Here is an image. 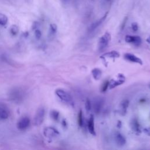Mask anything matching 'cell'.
I'll list each match as a JSON object with an SVG mask.
<instances>
[{"label": "cell", "instance_id": "10", "mask_svg": "<svg viewBox=\"0 0 150 150\" xmlns=\"http://www.w3.org/2000/svg\"><path fill=\"white\" fill-rule=\"evenodd\" d=\"M103 105V101L100 98L96 99L93 102V110L96 113L100 112Z\"/></svg>", "mask_w": 150, "mask_h": 150}, {"label": "cell", "instance_id": "17", "mask_svg": "<svg viewBox=\"0 0 150 150\" xmlns=\"http://www.w3.org/2000/svg\"><path fill=\"white\" fill-rule=\"evenodd\" d=\"M91 74H92L93 77L95 80H98L101 78V75H102V72H101V70L100 69L95 68L91 71Z\"/></svg>", "mask_w": 150, "mask_h": 150}, {"label": "cell", "instance_id": "12", "mask_svg": "<svg viewBox=\"0 0 150 150\" xmlns=\"http://www.w3.org/2000/svg\"><path fill=\"white\" fill-rule=\"evenodd\" d=\"M87 127L89 131V133L91 135L95 136L96 131L95 128V120H94V117L93 115H91L87 123Z\"/></svg>", "mask_w": 150, "mask_h": 150}, {"label": "cell", "instance_id": "16", "mask_svg": "<svg viewBox=\"0 0 150 150\" xmlns=\"http://www.w3.org/2000/svg\"><path fill=\"white\" fill-rule=\"evenodd\" d=\"M120 56L119 53L117 51H111L101 56V58H118Z\"/></svg>", "mask_w": 150, "mask_h": 150}, {"label": "cell", "instance_id": "1", "mask_svg": "<svg viewBox=\"0 0 150 150\" xmlns=\"http://www.w3.org/2000/svg\"><path fill=\"white\" fill-rule=\"evenodd\" d=\"M9 98L11 100L15 103H20L25 97V92L20 87H15L9 91Z\"/></svg>", "mask_w": 150, "mask_h": 150}, {"label": "cell", "instance_id": "21", "mask_svg": "<svg viewBox=\"0 0 150 150\" xmlns=\"http://www.w3.org/2000/svg\"><path fill=\"white\" fill-rule=\"evenodd\" d=\"M78 124L79 126L80 127H82L83 126V113L82 110H80L79 111V113L78 114Z\"/></svg>", "mask_w": 150, "mask_h": 150}, {"label": "cell", "instance_id": "3", "mask_svg": "<svg viewBox=\"0 0 150 150\" xmlns=\"http://www.w3.org/2000/svg\"><path fill=\"white\" fill-rule=\"evenodd\" d=\"M111 40V35L108 32H105L100 38L98 43V48L100 51H102L106 48Z\"/></svg>", "mask_w": 150, "mask_h": 150}, {"label": "cell", "instance_id": "14", "mask_svg": "<svg viewBox=\"0 0 150 150\" xmlns=\"http://www.w3.org/2000/svg\"><path fill=\"white\" fill-rule=\"evenodd\" d=\"M129 106V101L128 100H123L120 103V111L122 115H125L127 112V110Z\"/></svg>", "mask_w": 150, "mask_h": 150}, {"label": "cell", "instance_id": "28", "mask_svg": "<svg viewBox=\"0 0 150 150\" xmlns=\"http://www.w3.org/2000/svg\"><path fill=\"white\" fill-rule=\"evenodd\" d=\"M127 17H126L125 19H124V21L123 23V25H122V29H123V28L125 27V24H126V21H127Z\"/></svg>", "mask_w": 150, "mask_h": 150}, {"label": "cell", "instance_id": "23", "mask_svg": "<svg viewBox=\"0 0 150 150\" xmlns=\"http://www.w3.org/2000/svg\"><path fill=\"white\" fill-rule=\"evenodd\" d=\"M59 113L56 111H52L51 112V117L52 118L55 120H57L58 118H59Z\"/></svg>", "mask_w": 150, "mask_h": 150}, {"label": "cell", "instance_id": "19", "mask_svg": "<svg viewBox=\"0 0 150 150\" xmlns=\"http://www.w3.org/2000/svg\"><path fill=\"white\" fill-rule=\"evenodd\" d=\"M8 22V17L6 15L0 13V25L5 26Z\"/></svg>", "mask_w": 150, "mask_h": 150}, {"label": "cell", "instance_id": "27", "mask_svg": "<svg viewBox=\"0 0 150 150\" xmlns=\"http://www.w3.org/2000/svg\"><path fill=\"white\" fill-rule=\"evenodd\" d=\"M107 87H108V82H106L103 85V88H102V91H105L107 90Z\"/></svg>", "mask_w": 150, "mask_h": 150}, {"label": "cell", "instance_id": "5", "mask_svg": "<svg viewBox=\"0 0 150 150\" xmlns=\"http://www.w3.org/2000/svg\"><path fill=\"white\" fill-rule=\"evenodd\" d=\"M45 117V109L43 107H40L38 108L36 114L34 118V124L36 126H39L41 125L43 123Z\"/></svg>", "mask_w": 150, "mask_h": 150}, {"label": "cell", "instance_id": "20", "mask_svg": "<svg viewBox=\"0 0 150 150\" xmlns=\"http://www.w3.org/2000/svg\"><path fill=\"white\" fill-rule=\"evenodd\" d=\"M19 32V28L16 25H12L11 28H10V32L11 33V34L13 35H17Z\"/></svg>", "mask_w": 150, "mask_h": 150}, {"label": "cell", "instance_id": "26", "mask_svg": "<svg viewBox=\"0 0 150 150\" xmlns=\"http://www.w3.org/2000/svg\"><path fill=\"white\" fill-rule=\"evenodd\" d=\"M35 37H36L38 39H39L42 36V33L39 29H37L35 32Z\"/></svg>", "mask_w": 150, "mask_h": 150}, {"label": "cell", "instance_id": "29", "mask_svg": "<svg viewBox=\"0 0 150 150\" xmlns=\"http://www.w3.org/2000/svg\"><path fill=\"white\" fill-rule=\"evenodd\" d=\"M147 42H148V44L150 45V37H148V38L147 39Z\"/></svg>", "mask_w": 150, "mask_h": 150}, {"label": "cell", "instance_id": "15", "mask_svg": "<svg viewBox=\"0 0 150 150\" xmlns=\"http://www.w3.org/2000/svg\"><path fill=\"white\" fill-rule=\"evenodd\" d=\"M59 134L56 130L52 127H48L44 130V134L45 136L48 137H52Z\"/></svg>", "mask_w": 150, "mask_h": 150}, {"label": "cell", "instance_id": "7", "mask_svg": "<svg viewBox=\"0 0 150 150\" xmlns=\"http://www.w3.org/2000/svg\"><path fill=\"white\" fill-rule=\"evenodd\" d=\"M30 124V119L28 117H24L18 122L17 127L20 130H24L28 127Z\"/></svg>", "mask_w": 150, "mask_h": 150}, {"label": "cell", "instance_id": "11", "mask_svg": "<svg viewBox=\"0 0 150 150\" xmlns=\"http://www.w3.org/2000/svg\"><path fill=\"white\" fill-rule=\"evenodd\" d=\"M108 12H107L106 14H105V15L100 18V19H99L98 21H97L95 22H94L92 25H90V27H89V31L91 32V31H93L94 30H95L96 28H97V27H99L100 25L102 24V23L104 22V21L106 19L107 16V14H108Z\"/></svg>", "mask_w": 150, "mask_h": 150}, {"label": "cell", "instance_id": "18", "mask_svg": "<svg viewBox=\"0 0 150 150\" xmlns=\"http://www.w3.org/2000/svg\"><path fill=\"white\" fill-rule=\"evenodd\" d=\"M131 127L132 130H133L134 132H136V133H138V132L140 131L139 123L136 119H133V121H131Z\"/></svg>", "mask_w": 150, "mask_h": 150}, {"label": "cell", "instance_id": "8", "mask_svg": "<svg viewBox=\"0 0 150 150\" xmlns=\"http://www.w3.org/2000/svg\"><path fill=\"white\" fill-rule=\"evenodd\" d=\"M124 59L129 61V62L138 63V64L139 65H143V61H142L140 58L136 56V55L133 54H131V53H125L124 55Z\"/></svg>", "mask_w": 150, "mask_h": 150}, {"label": "cell", "instance_id": "25", "mask_svg": "<svg viewBox=\"0 0 150 150\" xmlns=\"http://www.w3.org/2000/svg\"><path fill=\"white\" fill-rule=\"evenodd\" d=\"M131 28H132V29H133L134 31H135V32L137 31L138 29V24H137V23L136 22L132 23Z\"/></svg>", "mask_w": 150, "mask_h": 150}, {"label": "cell", "instance_id": "24", "mask_svg": "<svg viewBox=\"0 0 150 150\" xmlns=\"http://www.w3.org/2000/svg\"><path fill=\"white\" fill-rule=\"evenodd\" d=\"M50 29L52 34H55L57 30V26L55 24H52L50 25Z\"/></svg>", "mask_w": 150, "mask_h": 150}, {"label": "cell", "instance_id": "2", "mask_svg": "<svg viewBox=\"0 0 150 150\" xmlns=\"http://www.w3.org/2000/svg\"><path fill=\"white\" fill-rule=\"evenodd\" d=\"M55 93L56 95L58 96V97L61 100L72 106H73V105H74V102H73L72 97L66 91L62 89H57L56 90Z\"/></svg>", "mask_w": 150, "mask_h": 150}, {"label": "cell", "instance_id": "9", "mask_svg": "<svg viewBox=\"0 0 150 150\" xmlns=\"http://www.w3.org/2000/svg\"><path fill=\"white\" fill-rule=\"evenodd\" d=\"M9 111L7 107L2 103H0V120H6L8 118Z\"/></svg>", "mask_w": 150, "mask_h": 150}, {"label": "cell", "instance_id": "30", "mask_svg": "<svg viewBox=\"0 0 150 150\" xmlns=\"http://www.w3.org/2000/svg\"><path fill=\"white\" fill-rule=\"evenodd\" d=\"M106 1H110V0H106Z\"/></svg>", "mask_w": 150, "mask_h": 150}, {"label": "cell", "instance_id": "22", "mask_svg": "<svg viewBox=\"0 0 150 150\" xmlns=\"http://www.w3.org/2000/svg\"><path fill=\"white\" fill-rule=\"evenodd\" d=\"M85 107H86V110L88 112L91 110V102L89 99H87L86 101V104H85Z\"/></svg>", "mask_w": 150, "mask_h": 150}, {"label": "cell", "instance_id": "4", "mask_svg": "<svg viewBox=\"0 0 150 150\" xmlns=\"http://www.w3.org/2000/svg\"><path fill=\"white\" fill-rule=\"evenodd\" d=\"M124 82H125L124 76L121 74H119L117 76L116 78L113 79L108 82V87L110 89H113L116 87L117 86L124 83Z\"/></svg>", "mask_w": 150, "mask_h": 150}, {"label": "cell", "instance_id": "13", "mask_svg": "<svg viewBox=\"0 0 150 150\" xmlns=\"http://www.w3.org/2000/svg\"><path fill=\"white\" fill-rule=\"evenodd\" d=\"M115 140L117 144L119 146H123L126 144V139L120 133H117L115 135Z\"/></svg>", "mask_w": 150, "mask_h": 150}, {"label": "cell", "instance_id": "6", "mask_svg": "<svg viewBox=\"0 0 150 150\" xmlns=\"http://www.w3.org/2000/svg\"><path fill=\"white\" fill-rule=\"evenodd\" d=\"M125 40L126 42L129 44H133L134 46L140 45L141 44V38L138 36H131V35H126L125 38Z\"/></svg>", "mask_w": 150, "mask_h": 150}]
</instances>
